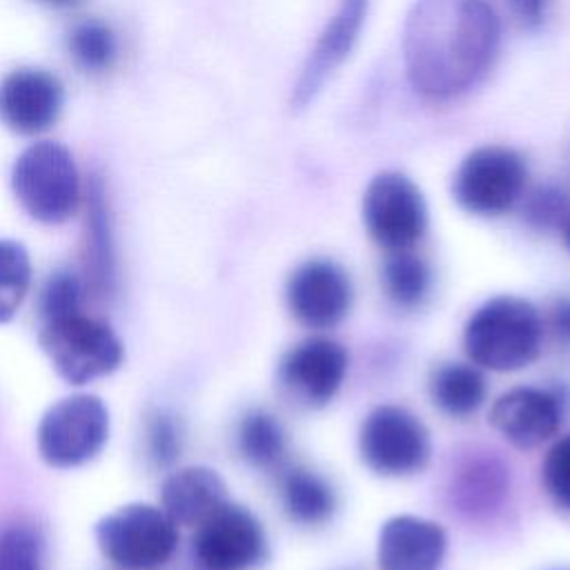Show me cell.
Wrapping results in <instances>:
<instances>
[{
	"mask_svg": "<svg viewBox=\"0 0 570 570\" xmlns=\"http://www.w3.org/2000/svg\"><path fill=\"white\" fill-rule=\"evenodd\" d=\"M563 421V396L548 387H514L492 410V428L514 448L532 450L557 434Z\"/></svg>",
	"mask_w": 570,
	"mask_h": 570,
	"instance_id": "obj_14",
	"label": "cell"
},
{
	"mask_svg": "<svg viewBox=\"0 0 570 570\" xmlns=\"http://www.w3.org/2000/svg\"><path fill=\"white\" fill-rule=\"evenodd\" d=\"M485 379L476 365L441 363L430 374V396L450 416H470L485 401Z\"/></svg>",
	"mask_w": 570,
	"mask_h": 570,
	"instance_id": "obj_20",
	"label": "cell"
},
{
	"mask_svg": "<svg viewBox=\"0 0 570 570\" xmlns=\"http://www.w3.org/2000/svg\"><path fill=\"white\" fill-rule=\"evenodd\" d=\"M501 24L485 0H416L403 24L410 87L432 100L468 91L492 65Z\"/></svg>",
	"mask_w": 570,
	"mask_h": 570,
	"instance_id": "obj_1",
	"label": "cell"
},
{
	"mask_svg": "<svg viewBox=\"0 0 570 570\" xmlns=\"http://www.w3.org/2000/svg\"><path fill=\"white\" fill-rule=\"evenodd\" d=\"M528 165L505 145L472 149L454 171L452 196L470 214L497 216L508 212L523 194Z\"/></svg>",
	"mask_w": 570,
	"mask_h": 570,
	"instance_id": "obj_7",
	"label": "cell"
},
{
	"mask_svg": "<svg viewBox=\"0 0 570 570\" xmlns=\"http://www.w3.org/2000/svg\"><path fill=\"white\" fill-rule=\"evenodd\" d=\"M352 281L330 258H309L287 278L285 298L292 316L309 330H327L341 323L352 307Z\"/></svg>",
	"mask_w": 570,
	"mask_h": 570,
	"instance_id": "obj_12",
	"label": "cell"
},
{
	"mask_svg": "<svg viewBox=\"0 0 570 570\" xmlns=\"http://www.w3.org/2000/svg\"><path fill=\"white\" fill-rule=\"evenodd\" d=\"M347 352L327 336H309L289 347L278 363V381L307 405L330 403L343 385Z\"/></svg>",
	"mask_w": 570,
	"mask_h": 570,
	"instance_id": "obj_13",
	"label": "cell"
},
{
	"mask_svg": "<svg viewBox=\"0 0 570 570\" xmlns=\"http://www.w3.org/2000/svg\"><path fill=\"white\" fill-rule=\"evenodd\" d=\"M363 223L387 252L412 249L428 229V205L410 176L379 171L363 194Z\"/></svg>",
	"mask_w": 570,
	"mask_h": 570,
	"instance_id": "obj_9",
	"label": "cell"
},
{
	"mask_svg": "<svg viewBox=\"0 0 570 570\" xmlns=\"http://www.w3.org/2000/svg\"><path fill=\"white\" fill-rule=\"evenodd\" d=\"M358 452L363 463L381 476L421 472L432 454L425 423L401 405H379L361 423Z\"/></svg>",
	"mask_w": 570,
	"mask_h": 570,
	"instance_id": "obj_8",
	"label": "cell"
},
{
	"mask_svg": "<svg viewBox=\"0 0 570 570\" xmlns=\"http://www.w3.org/2000/svg\"><path fill=\"white\" fill-rule=\"evenodd\" d=\"M550 330L557 341L570 345V296H561L550 307Z\"/></svg>",
	"mask_w": 570,
	"mask_h": 570,
	"instance_id": "obj_31",
	"label": "cell"
},
{
	"mask_svg": "<svg viewBox=\"0 0 570 570\" xmlns=\"http://www.w3.org/2000/svg\"><path fill=\"white\" fill-rule=\"evenodd\" d=\"M87 281L71 269H56L38 294V312L42 323L60 321L82 312Z\"/></svg>",
	"mask_w": 570,
	"mask_h": 570,
	"instance_id": "obj_26",
	"label": "cell"
},
{
	"mask_svg": "<svg viewBox=\"0 0 570 570\" xmlns=\"http://www.w3.org/2000/svg\"><path fill=\"white\" fill-rule=\"evenodd\" d=\"M445 546L448 539L439 523L412 514L392 517L379 532V570H439Z\"/></svg>",
	"mask_w": 570,
	"mask_h": 570,
	"instance_id": "obj_16",
	"label": "cell"
},
{
	"mask_svg": "<svg viewBox=\"0 0 570 570\" xmlns=\"http://www.w3.org/2000/svg\"><path fill=\"white\" fill-rule=\"evenodd\" d=\"M227 503L223 476L207 465H189L171 472L160 488V508L176 525H200Z\"/></svg>",
	"mask_w": 570,
	"mask_h": 570,
	"instance_id": "obj_17",
	"label": "cell"
},
{
	"mask_svg": "<svg viewBox=\"0 0 570 570\" xmlns=\"http://www.w3.org/2000/svg\"><path fill=\"white\" fill-rule=\"evenodd\" d=\"M370 0H338L334 13L327 18L325 27L316 36L301 73L292 87L289 107L292 111L307 109L325 82L336 73V69L350 58L354 51L365 18H367Z\"/></svg>",
	"mask_w": 570,
	"mask_h": 570,
	"instance_id": "obj_11",
	"label": "cell"
},
{
	"mask_svg": "<svg viewBox=\"0 0 570 570\" xmlns=\"http://www.w3.org/2000/svg\"><path fill=\"white\" fill-rule=\"evenodd\" d=\"M11 187L22 209L38 223L60 225L80 203V176L67 147L42 140L13 163Z\"/></svg>",
	"mask_w": 570,
	"mask_h": 570,
	"instance_id": "obj_3",
	"label": "cell"
},
{
	"mask_svg": "<svg viewBox=\"0 0 570 570\" xmlns=\"http://www.w3.org/2000/svg\"><path fill=\"white\" fill-rule=\"evenodd\" d=\"M238 450L247 463L256 468H272L285 454V432L272 414L252 410L240 419Z\"/></svg>",
	"mask_w": 570,
	"mask_h": 570,
	"instance_id": "obj_23",
	"label": "cell"
},
{
	"mask_svg": "<svg viewBox=\"0 0 570 570\" xmlns=\"http://www.w3.org/2000/svg\"><path fill=\"white\" fill-rule=\"evenodd\" d=\"M510 2H512L514 11L521 16L523 22L537 24V22H541L550 0H510Z\"/></svg>",
	"mask_w": 570,
	"mask_h": 570,
	"instance_id": "obj_32",
	"label": "cell"
},
{
	"mask_svg": "<svg viewBox=\"0 0 570 570\" xmlns=\"http://www.w3.org/2000/svg\"><path fill=\"white\" fill-rule=\"evenodd\" d=\"M38 343L56 374L71 385H85L116 372L125 354L116 332L85 312L42 323Z\"/></svg>",
	"mask_w": 570,
	"mask_h": 570,
	"instance_id": "obj_5",
	"label": "cell"
},
{
	"mask_svg": "<svg viewBox=\"0 0 570 570\" xmlns=\"http://www.w3.org/2000/svg\"><path fill=\"white\" fill-rule=\"evenodd\" d=\"M69 49L76 62L87 71H102L116 58V36L100 20H85L73 27Z\"/></svg>",
	"mask_w": 570,
	"mask_h": 570,
	"instance_id": "obj_27",
	"label": "cell"
},
{
	"mask_svg": "<svg viewBox=\"0 0 570 570\" xmlns=\"http://www.w3.org/2000/svg\"><path fill=\"white\" fill-rule=\"evenodd\" d=\"M541 481L552 503L570 512V434L554 441L548 450L541 465Z\"/></svg>",
	"mask_w": 570,
	"mask_h": 570,
	"instance_id": "obj_29",
	"label": "cell"
},
{
	"mask_svg": "<svg viewBox=\"0 0 570 570\" xmlns=\"http://www.w3.org/2000/svg\"><path fill=\"white\" fill-rule=\"evenodd\" d=\"M109 439V410L96 394L56 401L40 419L36 443L40 459L58 470L91 461Z\"/></svg>",
	"mask_w": 570,
	"mask_h": 570,
	"instance_id": "obj_6",
	"label": "cell"
},
{
	"mask_svg": "<svg viewBox=\"0 0 570 570\" xmlns=\"http://www.w3.org/2000/svg\"><path fill=\"white\" fill-rule=\"evenodd\" d=\"M508 490L505 468L488 452H472L452 474V505L470 519L494 512Z\"/></svg>",
	"mask_w": 570,
	"mask_h": 570,
	"instance_id": "obj_18",
	"label": "cell"
},
{
	"mask_svg": "<svg viewBox=\"0 0 570 570\" xmlns=\"http://www.w3.org/2000/svg\"><path fill=\"white\" fill-rule=\"evenodd\" d=\"M85 274L87 285L107 296L116 287V252L109 225L105 191L98 180L89 187L87 223H85Z\"/></svg>",
	"mask_w": 570,
	"mask_h": 570,
	"instance_id": "obj_19",
	"label": "cell"
},
{
	"mask_svg": "<svg viewBox=\"0 0 570 570\" xmlns=\"http://www.w3.org/2000/svg\"><path fill=\"white\" fill-rule=\"evenodd\" d=\"M147 456L156 468H169L176 463L183 450V434L178 421L169 412H156L147 421Z\"/></svg>",
	"mask_w": 570,
	"mask_h": 570,
	"instance_id": "obj_28",
	"label": "cell"
},
{
	"mask_svg": "<svg viewBox=\"0 0 570 570\" xmlns=\"http://www.w3.org/2000/svg\"><path fill=\"white\" fill-rule=\"evenodd\" d=\"M31 285V258L22 243L0 238V323L20 309Z\"/></svg>",
	"mask_w": 570,
	"mask_h": 570,
	"instance_id": "obj_24",
	"label": "cell"
},
{
	"mask_svg": "<svg viewBox=\"0 0 570 570\" xmlns=\"http://www.w3.org/2000/svg\"><path fill=\"white\" fill-rule=\"evenodd\" d=\"M96 543L120 570H156L178 548V525L160 505L127 503L96 523Z\"/></svg>",
	"mask_w": 570,
	"mask_h": 570,
	"instance_id": "obj_4",
	"label": "cell"
},
{
	"mask_svg": "<svg viewBox=\"0 0 570 570\" xmlns=\"http://www.w3.org/2000/svg\"><path fill=\"white\" fill-rule=\"evenodd\" d=\"M60 109L62 85L45 69L22 67L0 82V120L16 134L33 136L49 129Z\"/></svg>",
	"mask_w": 570,
	"mask_h": 570,
	"instance_id": "obj_15",
	"label": "cell"
},
{
	"mask_svg": "<svg viewBox=\"0 0 570 570\" xmlns=\"http://www.w3.org/2000/svg\"><path fill=\"white\" fill-rule=\"evenodd\" d=\"M563 227H566V243H568V247H570V214H568V218H566Z\"/></svg>",
	"mask_w": 570,
	"mask_h": 570,
	"instance_id": "obj_33",
	"label": "cell"
},
{
	"mask_svg": "<svg viewBox=\"0 0 570 570\" xmlns=\"http://www.w3.org/2000/svg\"><path fill=\"white\" fill-rule=\"evenodd\" d=\"M570 214L568 207V196L552 185L539 187L534 189L523 205V216L528 220V225L537 227V229H552L559 227L561 223H566Z\"/></svg>",
	"mask_w": 570,
	"mask_h": 570,
	"instance_id": "obj_30",
	"label": "cell"
},
{
	"mask_svg": "<svg viewBox=\"0 0 570 570\" xmlns=\"http://www.w3.org/2000/svg\"><path fill=\"white\" fill-rule=\"evenodd\" d=\"M383 285L394 305L416 307L425 301L432 285L430 265L410 249L392 252L383 263Z\"/></svg>",
	"mask_w": 570,
	"mask_h": 570,
	"instance_id": "obj_22",
	"label": "cell"
},
{
	"mask_svg": "<svg viewBox=\"0 0 570 570\" xmlns=\"http://www.w3.org/2000/svg\"><path fill=\"white\" fill-rule=\"evenodd\" d=\"M194 557L205 570H247L267 557L265 530L247 508L227 501L196 525Z\"/></svg>",
	"mask_w": 570,
	"mask_h": 570,
	"instance_id": "obj_10",
	"label": "cell"
},
{
	"mask_svg": "<svg viewBox=\"0 0 570 570\" xmlns=\"http://www.w3.org/2000/svg\"><path fill=\"white\" fill-rule=\"evenodd\" d=\"M539 309L519 296H494L468 318L463 347L472 363L492 372H514L532 363L541 350Z\"/></svg>",
	"mask_w": 570,
	"mask_h": 570,
	"instance_id": "obj_2",
	"label": "cell"
},
{
	"mask_svg": "<svg viewBox=\"0 0 570 570\" xmlns=\"http://www.w3.org/2000/svg\"><path fill=\"white\" fill-rule=\"evenodd\" d=\"M0 570H45V537L33 523L0 528Z\"/></svg>",
	"mask_w": 570,
	"mask_h": 570,
	"instance_id": "obj_25",
	"label": "cell"
},
{
	"mask_svg": "<svg viewBox=\"0 0 570 570\" xmlns=\"http://www.w3.org/2000/svg\"><path fill=\"white\" fill-rule=\"evenodd\" d=\"M47 2H56V4H65V2H69V0H47Z\"/></svg>",
	"mask_w": 570,
	"mask_h": 570,
	"instance_id": "obj_34",
	"label": "cell"
},
{
	"mask_svg": "<svg viewBox=\"0 0 570 570\" xmlns=\"http://www.w3.org/2000/svg\"><path fill=\"white\" fill-rule=\"evenodd\" d=\"M283 505L292 521L303 525H318L327 521L336 508L332 485L307 468H292L281 483Z\"/></svg>",
	"mask_w": 570,
	"mask_h": 570,
	"instance_id": "obj_21",
	"label": "cell"
}]
</instances>
